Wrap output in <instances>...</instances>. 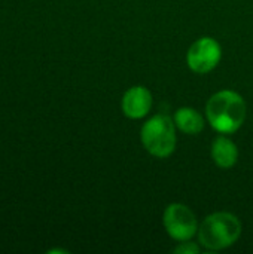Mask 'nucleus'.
Here are the masks:
<instances>
[{
	"mask_svg": "<svg viewBox=\"0 0 253 254\" xmlns=\"http://www.w3.org/2000/svg\"><path fill=\"white\" fill-rule=\"evenodd\" d=\"M212 158L221 168H231L239 159V149L228 137H218L212 144Z\"/></svg>",
	"mask_w": 253,
	"mask_h": 254,
	"instance_id": "7",
	"label": "nucleus"
},
{
	"mask_svg": "<svg viewBox=\"0 0 253 254\" xmlns=\"http://www.w3.org/2000/svg\"><path fill=\"white\" fill-rule=\"evenodd\" d=\"M206 116L213 129L221 134H233L246 119V103L236 91L224 89L209 98Z\"/></svg>",
	"mask_w": 253,
	"mask_h": 254,
	"instance_id": "1",
	"label": "nucleus"
},
{
	"mask_svg": "<svg viewBox=\"0 0 253 254\" xmlns=\"http://www.w3.org/2000/svg\"><path fill=\"white\" fill-rule=\"evenodd\" d=\"M222 49L213 37H201L195 40L186 54L188 67L200 74L212 71L221 61Z\"/></svg>",
	"mask_w": 253,
	"mask_h": 254,
	"instance_id": "5",
	"label": "nucleus"
},
{
	"mask_svg": "<svg viewBox=\"0 0 253 254\" xmlns=\"http://www.w3.org/2000/svg\"><path fill=\"white\" fill-rule=\"evenodd\" d=\"M174 124L182 132L189 134V135L200 134L204 128L203 116L200 115V112H197L195 109H191V107L179 109L174 115Z\"/></svg>",
	"mask_w": 253,
	"mask_h": 254,
	"instance_id": "8",
	"label": "nucleus"
},
{
	"mask_svg": "<svg viewBox=\"0 0 253 254\" xmlns=\"http://www.w3.org/2000/svg\"><path fill=\"white\" fill-rule=\"evenodd\" d=\"M198 252H200V249H198L195 244L189 243V241H182V244H179V246L174 249V253L180 254H197Z\"/></svg>",
	"mask_w": 253,
	"mask_h": 254,
	"instance_id": "9",
	"label": "nucleus"
},
{
	"mask_svg": "<svg viewBox=\"0 0 253 254\" xmlns=\"http://www.w3.org/2000/svg\"><path fill=\"white\" fill-rule=\"evenodd\" d=\"M152 107V95L145 86H133L122 97V112L130 119L145 118Z\"/></svg>",
	"mask_w": 253,
	"mask_h": 254,
	"instance_id": "6",
	"label": "nucleus"
},
{
	"mask_svg": "<svg viewBox=\"0 0 253 254\" xmlns=\"http://www.w3.org/2000/svg\"><path fill=\"white\" fill-rule=\"evenodd\" d=\"M140 138L152 156L167 158L176 149V124L167 115H157L142 127Z\"/></svg>",
	"mask_w": 253,
	"mask_h": 254,
	"instance_id": "3",
	"label": "nucleus"
},
{
	"mask_svg": "<svg viewBox=\"0 0 253 254\" xmlns=\"http://www.w3.org/2000/svg\"><path fill=\"white\" fill-rule=\"evenodd\" d=\"M242 235V223L237 216L219 211L207 216L198 229L200 243L207 250H224L231 247Z\"/></svg>",
	"mask_w": 253,
	"mask_h": 254,
	"instance_id": "2",
	"label": "nucleus"
},
{
	"mask_svg": "<svg viewBox=\"0 0 253 254\" xmlns=\"http://www.w3.org/2000/svg\"><path fill=\"white\" fill-rule=\"evenodd\" d=\"M167 234L176 241H189L198 231L195 214L183 204H170L163 216Z\"/></svg>",
	"mask_w": 253,
	"mask_h": 254,
	"instance_id": "4",
	"label": "nucleus"
}]
</instances>
